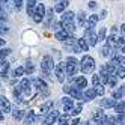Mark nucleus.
I'll use <instances>...</instances> for the list:
<instances>
[{
    "label": "nucleus",
    "mask_w": 125,
    "mask_h": 125,
    "mask_svg": "<svg viewBox=\"0 0 125 125\" xmlns=\"http://www.w3.org/2000/svg\"><path fill=\"white\" fill-rule=\"evenodd\" d=\"M8 32H9V29H8L3 23H0V36H2V35H6Z\"/></svg>",
    "instance_id": "obj_44"
},
{
    "label": "nucleus",
    "mask_w": 125,
    "mask_h": 125,
    "mask_svg": "<svg viewBox=\"0 0 125 125\" xmlns=\"http://www.w3.org/2000/svg\"><path fill=\"white\" fill-rule=\"evenodd\" d=\"M107 45H109V47H115V45H118V38H116L115 35L109 36V38H107Z\"/></svg>",
    "instance_id": "obj_32"
},
{
    "label": "nucleus",
    "mask_w": 125,
    "mask_h": 125,
    "mask_svg": "<svg viewBox=\"0 0 125 125\" xmlns=\"http://www.w3.org/2000/svg\"><path fill=\"white\" fill-rule=\"evenodd\" d=\"M0 110L5 112V113H9L11 112V103L6 100V96L0 95Z\"/></svg>",
    "instance_id": "obj_11"
},
{
    "label": "nucleus",
    "mask_w": 125,
    "mask_h": 125,
    "mask_svg": "<svg viewBox=\"0 0 125 125\" xmlns=\"http://www.w3.org/2000/svg\"><path fill=\"white\" fill-rule=\"evenodd\" d=\"M84 125H92V124H89V122H87V124H84Z\"/></svg>",
    "instance_id": "obj_59"
},
{
    "label": "nucleus",
    "mask_w": 125,
    "mask_h": 125,
    "mask_svg": "<svg viewBox=\"0 0 125 125\" xmlns=\"http://www.w3.org/2000/svg\"><path fill=\"white\" fill-rule=\"evenodd\" d=\"M112 63H113L116 68H119V66H125V56H124V54H116V56H113Z\"/></svg>",
    "instance_id": "obj_12"
},
{
    "label": "nucleus",
    "mask_w": 125,
    "mask_h": 125,
    "mask_svg": "<svg viewBox=\"0 0 125 125\" xmlns=\"http://www.w3.org/2000/svg\"><path fill=\"white\" fill-rule=\"evenodd\" d=\"M57 119H59V112H56V110H51V112H50V113L45 116V119H44L42 125H51V124H54Z\"/></svg>",
    "instance_id": "obj_7"
},
{
    "label": "nucleus",
    "mask_w": 125,
    "mask_h": 125,
    "mask_svg": "<svg viewBox=\"0 0 125 125\" xmlns=\"http://www.w3.org/2000/svg\"><path fill=\"white\" fill-rule=\"evenodd\" d=\"M45 15H47V21H45V24L50 27V24H51V18H53V9H48Z\"/></svg>",
    "instance_id": "obj_40"
},
{
    "label": "nucleus",
    "mask_w": 125,
    "mask_h": 125,
    "mask_svg": "<svg viewBox=\"0 0 125 125\" xmlns=\"http://www.w3.org/2000/svg\"><path fill=\"white\" fill-rule=\"evenodd\" d=\"M121 32H122V35H124V36H125V23L121 26Z\"/></svg>",
    "instance_id": "obj_52"
},
{
    "label": "nucleus",
    "mask_w": 125,
    "mask_h": 125,
    "mask_svg": "<svg viewBox=\"0 0 125 125\" xmlns=\"http://www.w3.org/2000/svg\"><path fill=\"white\" fill-rule=\"evenodd\" d=\"M6 18H8V14L5 11V8L0 5V21H6Z\"/></svg>",
    "instance_id": "obj_39"
},
{
    "label": "nucleus",
    "mask_w": 125,
    "mask_h": 125,
    "mask_svg": "<svg viewBox=\"0 0 125 125\" xmlns=\"http://www.w3.org/2000/svg\"><path fill=\"white\" fill-rule=\"evenodd\" d=\"M95 94H96V95H100V96L104 95V87H103V84H100V86H96V87H95Z\"/></svg>",
    "instance_id": "obj_45"
},
{
    "label": "nucleus",
    "mask_w": 125,
    "mask_h": 125,
    "mask_svg": "<svg viewBox=\"0 0 125 125\" xmlns=\"http://www.w3.org/2000/svg\"><path fill=\"white\" fill-rule=\"evenodd\" d=\"M116 104H118V101L113 100V98H104V100H101V107H104V109H112Z\"/></svg>",
    "instance_id": "obj_16"
},
{
    "label": "nucleus",
    "mask_w": 125,
    "mask_h": 125,
    "mask_svg": "<svg viewBox=\"0 0 125 125\" xmlns=\"http://www.w3.org/2000/svg\"><path fill=\"white\" fill-rule=\"evenodd\" d=\"M62 104H63L65 112H68L69 109L74 107V103H73V98H71V96H63V98H62Z\"/></svg>",
    "instance_id": "obj_19"
},
{
    "label": "nucleus",
    "mask_w": 125,
    "mask_h": 125,
    "mask_svg": "<svg viewBox=\"0 0 125 125\" xmlns=\"http://www.w3.org/2000/svg\"><path fill=\"white\" fill-rule=\"evenodd\" d=\"M36 2L35 0H27V15H30V17H33V14H35V9H36Z\"/></svg>",
    "instance_id": "obj_22"
},
{
    "label": "nucleus",
    "mask_w": 125,
    "mask_h": 125,
    "mask_svg": "<svg viewBox=\"0 0 125 125\" xmlns=\"http://www.w3.org/2000/svg\"><path fill=\"white\" fill-rule=\"evenodd\" d=\"M3 119H5V115H3L2 110H0V121H3Z\"/></svg>",
    "instance_id": "obj_56"
},
{
    "label": "nucleus",
    "mask_w": 125,
    "mask_h": 125,
    "mask_svg": "<svg viewBox=\"0 0 125 125\" xmlns=\"http://www.w3.org/2000/svg\"><path fill=\"white\" fill-rule=\"evenodd\" d=\"M98 20H100V17H98L96 14L89 15V17H87V23H86L87 29H89V30H94V27H95V24L98 23Z\"/></svg>",
    "instance_id": "obj_14"
},
{
    "label": "nucleus",
    "mask_w": 125,
    "mask_h": 125,
    "mask_svg": "<svg viewBox=\"0 0 125 125\" xmlns=\"http://www.w3.org/2000/svg\"><path fill=\"white\" fill-rule=\"evenodd\" d=\"M62 29H63L68 35H73L74 32H75V24L74 23H63V24H62Z\"/></svg>",
    "instance_id": "obj_21"
},
{
    "label": "nucleus",
    "mask_w": 125,
    "mask_h": 125,
    "mask_svg": "<svg viewBox=\"0 0 125 125\" xmlns=\"http://www.w3.org/2000/svg\"><path fill=\"white\" fill-rule=\"evenodd\" d=\"M41 69H42L44 77L48 78L50 77V73L53 71V57L51 56H44L42 63H41Z\"/></svg>",
    "instance_id": "obj_2"
},
{
    "label": "nucleus",
    "mask_w": 125,
    "mask_h": 125,
    "mask_svg": "<svg viewBox=\"0 0 125 125\" xmlns=\"http://www.w3.org/2000/svg\"><path fill=\"white\" fill-rule=\"evenodd\" d=\"M119 89H121V92H122V94H124V95H125V84H122V86H121V87H119Z\"/></svg>",
    "instance_id": "obj_55"
},
{
    "label": "nucleus",
    "mask_w": 125,
    "mask_h": 125,
    "mask_svg": "<svg viewBox=\"0 0 125 125\" xmlns=\"http://www.w3.org/2000/svg\"><path fill=\"white\" fill-rule=\"evenodd\" d=\"M78 124H80V119H78V118H77V119H74V121H73V125H78Z\"/></svg>",
    "instance_id": "obj_53"
},
{
    "label": "nucleus",
    "mask_w": 125,
    "mask_h": 125,
    "mask_svg": "<svg viewBox=\"0 0 125 125\" xmlns=\"http://www.w3.org/2000/svg\"><path fill=\"white\" fill-rule=\"evenodd\" d=\"M80 66H82V71H83L84 74L92 73L94 68H95V60H94V57L84 56V57L82 59V62H80Z\"/></svg>",
    "instance_id": "obj_1"
},
{
    "label": "nucleus",
    "mask_w": 125,
    "mask_h": 125,
    "mask_svg": "<svg viewBox=\"0 0 125 125\" xmlns=\"http://www.w3.org/2000/svg\"><path fill=\"white\" fill-rule=\"evenodd\" d=\"M98 39H105V29H101L98 33Z\"/></svg>",
    "instance_id": "obj_46"
},
{
    "label": "nucleus",
    "mask_w": 125,
    "mask_h": 125,
    "mask_svg": "<svg viewBox=\"0 0 125 125\" xmlns=\"http://www.w3.org/2000/svg\"><path fill=\"white\" fill-rule=\"evenodd\" d=\"M122 54H124V56H125V45H124V47H122Z\"/></svg>",
    "instance_id": "obj_57"
},
{
    "label": "nucleus",
    "mask_w": 125,
    "mask_h": 125,
    "mask_svg": "<svg viewBox=\"0 0 125 125\" xmlns=\"http://www.w3.org/2000/svg\"><path fill=\"white\" fill-rule=\"evenodd\" d=\"M33 63H32V62H27V63H26V66H24V71H26V73H29V74H32L33 73Z\"/></svg>",
    "instance_id": "obj_41"
},
{
    "label": "nucleus",
    "mask_w": 125,
    "mask_h": 125,
    "mask_svg": "<svg viewBox=\"0 0 125 125\" xmlns=\"http://www.w3.org/2000/svg\"><path fill=\"white\" fill-rule=\"evenodd\" d=\"M11 48H2L0 50V60H5L6 59V56H9L11 54Z\"/></svg>",
    "instance_id": "obj_33"
},
{
    "label": "nucleus",
    "mask_w": 125,
    "mask_h": 125,
    "mask_svg": "<svg viewBox=\"0 0 125 125\" xmlns=\"http://www.w3.org/2000/svg\"><path fill=\"white\" fill-rule=\"evenodd\" d=\"M51 109H53V101H45V103L41 105V113L48 115L51 112Z\"/></svg>",
    "instance_id": "obj_23"
},
{
    "label": "nucleus",
    "mask_w": 125,
    "mask_h": 125,
    "mask_svg": "<svg viewBox=\"0 0 125 125\" xmlns=\"http://www.w3.org/2000/svg\"><path fill=\"white\" fill-rule=\"evenodd\" d=\"M12 116H14L15 121H21V119L24 118V112H23V110H14V112H12Z\"/></svg>",
    "instance_id": "obj_31"
},
{
    "label": "nucleus",
    "mask_w": 125,
    "mask_h": 125,
    "mask_svg": "<svg viewBox=\"0 0 125 125\" xmlns=\"http://www.w3.org/2000/svg\"><path fill=\"white\" fill-rule=\"evenodd\" d=\"M69 36H71V35H68L63 29L59 30V32H56V39H59V41H66Z\"/></svg>",
    "instance_id": "obj_27"
},
{
    "label": "nucleus",
    "mask_w": 125,
    "mask_h": 125,
    "mask_svg": "<svg viewBox=\"0 0 125 125\" xmlns=\"http://www.w3.org/2000/svg\"><path fill=\"white\" fill-rule=\"evenodd\" d=\"M116 77L118 78H125V66H119L116 69Z\"/></svg>",
    "instance_id": "obj_34"
},
{
    "label": "nucleus",
    "mask_w": 125,
    "mask_h": 125,
    "mask_svg": "<svg viewBox=\"0 0 125 125\" xmlns=\"http://www.w3.org/2000/svg\"><path fill=\"white\" fill-rule=\"evenodd\" d=\"M44 17H45V6L42 3H38L36 5V9H35V14H33V21L35 23H41L44 20Z\"/></svg>",
    "instance_id": "obj_3"
},
{
    "label": "nucleus",
    "mask_w": 125,
    "mask_h": 125,
    "mask_svg": "<svg viewBox=\"0 0 125 125\" xmlns=\"http://www.w3.org/2000/svg\"><path fill=\"white\" fill-rule=\"evenodd\" d=\"M118 44H121L122 47L125 45V36H124V35H122V36H119V38H118Z\"/></svg>",
    "instance_id": "obj_48"
},
{
    "label": "nucleus",
    "mask_w": 125,
    "mask_h": 125,
    "mask_svg": "<svg viewBox=\"0 0 125 125\" xmlns=\"http://www.w3.org/2000/svg\"><path fill=\"white\" fill-rule=\"evenodd\" d=\"M14 3H15V8H17V9H21V6H23V0H14Z\"/></svg>",
    "instance_id": "obj_47"
},
{
    "label": "nucleus",
    "mask_w": 125,
    "mask_h": 125,
    "mask_svg": "<svg viewBox=\"0 0 125 125\" xmlns=\"http://www.w3.org/2000/svg\"><path fill=\"white\" fill-rule=\"evenodd\" d=\"M8 69H9V62H8L6 59L0 60V74H6Z\"/></svg>",
    "instance_id": "obj_28"
},
{
    "label": "nucleus",
    "mask_w": 125,
    "mask_h": 125,
    "mask_svg": "<svg viewBox=\"0 0 125 125\" xmlns=\"http://www.w3.org/2000/svg\"><path fill=\"white\" fill-rule=\"evenodd\" d=\"M116 83H118V77H116V74H113V75H110L109 77V86H112V87H115L116 86Z\"/></svg>",
    "instance_id": "obj_36"
},
{
    "label": "nucleus",
    "mask_w": 125,
    "mask_h": 125,
    "mask_svg": "<svg viewBox=\"0 0 125 125\" xmlns=\"http://www.w3.org/2000/svg\"><path fill=\"white\" fill-rule=\"evenodd\" d=\"M84 39H86V42H87L89 47H94L95 44H96V41H98V35H95L94 30L86 29V32H84Z\"/></svg>",
    "instance_id": "obj_4"
},
{
    "label": "nucleus",
    "mask_w": 125,
    "mask_h": 125,
    "mask_svg": "<svg viewBox=\"0 0 125 125\" xmlns=\"http://www.w3.org/2000/svg\"><path fill=\"white\" fill-rule=\"evenodd\" d=\"M35 121H36V115H35V112L29 110L27 113L24 115V124H26V125H30V124H33Z\"/></svg>",
    "instance_id": "obj_18"
},
{
    "label": "nucleus",
    "mask_w": 125,
    "mask_h": 125,
    "mask_svg": "<svg viewBox=\"0 0 125 125\" xmlns=\"http://www.w3.org/2000/svg\"><path fill=\"white\" fill-rule=\"evenodd\" d=\"M59 124L60 125H66V122H68V115H62V116H59Z\"/></svg>",
    "instance_id": "obj_42"
},
{
    "label": "nucleus",
    "mask_w": 125,
    "mask_h": 125,
    "mask_svg": "<svg viewBox=\"0 0 125 125\" xmlns=\"http://www.w3.org/2000/svg\"><path fill=\"white\" fill-rule=\"evenodd\" d=\"M5 42H6V39H3L2 36H0V47H3V45H5Z\"/></svg>",
    "instance_id": "obj_51"
},
{
    "label": "nucleus",
    "mask_w": 125,
    "mask_h": 125,
    "mask_svg": "<svg viewBox=\"0 0 125 125\" xmlns=\"http://www.w3.org/2000/svg\"><path fill=\"white\" fill-rule=\"evenodd\" d=\"M95 96H96L95 87H89V89H86L84 94H83V100H84V101H91V100H94Z\"/></svg>",
    "instance_id": "obj_17"
},
{
    "label": "nucleus",
    "mask_w": 125,
    "mask_h": 125,
    "mask_svg": "<svg viewBox=\"0 0 125 125\" xmlns=\"http://www.w3.org/2000/svg\"><path fill=\"white\" fill-rule=\"evenodd\" d=\"M122 95H124V94L121 92V89H116V91H113V92H112V98H113V100H116V101L121 100Z\"/></svg>",
    "instance_id": "obj_35"
},
{
    "label": "nucleus",
    "mask_w": 125,
    "mask_h": 125,
    "mask_svg": "<svg viewBox=\"0 0 125 125\" xmlns=\"http://www.w3.org/2000/svg\"><path fill=\"white\" fill-rule=\"evenodd\" d=\"M116 122H118V119L113 118V116H110V118L105 119V125H116Z\"/></svg>",
    "instance_id": "obj_43"
},
{
    "label": "nucleus",
    "mask_w": 125,
    "mask_h": 125,
    "mask_svg": "<svg viewBox=\"0 0 125 125\" xmlns=\"http://www.w3.org/2000/svg\"><path fill=\"white\" fill-rule=\"evenodd\" d=\"M24 73H26V71H24V66H17L15 69H14V77H23L24 75Z\"/></svg>",
    "instance_id": "obj_30"
},
{
    "label": "nucleus",
    "mask_w": 125,
    "mask_h": 125,
    "mask_svg": "<svg viewBox=\"0 0 125 125\" xmlns=\"http://www.w3.org/2000/svg\"><path fill=\"white\" fill-rule=\"evenodd\" d=\"M65 73H66V75L73 77V75L77 73V63H71V62H66V63H65Z\"/></svg>",
    "instance_id": "obj_13"
},
{
    "label": "nucleus",
    "mask_w": 125,
    "mask_h": 125,
    "mask_svg": "<svg viewBox=\"0 0 125 125\" xmlns=\"http://www.w3.org/2000/svg\"><path fill=\"white\" fill-rule=\"evenodd\" d=\"M77 47H78V50H80V51H87V50H89V45H87V42H86V39H84V38L77 39Z\"/></svg>",
    "instance_id": "obj_24"
},
{
    "label": "nucleus",
    "mask_w": 125,
    "mask_h": 125,
    "mask_svg": "<svg viewBox=\"0 0 125 125\" xmlns=\"http://www.w3.org/2000/svg\"><path fill=\"white\" fill-rule=\"evenodd\" d=\"M116 119H118V122L122 124V122L125 121V116H124V115H118V116H116Z\"/></svg>",
    "instance_id": "obj_49"
},
{
    "label": "nucleus",
    "mask_w": 125,
    "mask_h": 125,
    "mask_svg": "<svg viewBox=\"0 0 125 125\" xmlns=\"http://www.w3.org/2000/svg\"><path fill=\"white\" fill-rule=\"evenodd\" d=\"M30 84H32V82L29 78H23L20 82V84H18V89L24 94H30Z\"/></svg>",
    "instance_id": "obj_10"
},
{
    "label": "nucleus",
    "mask_w": 125,
    "mask_h": 125,
    "mask_svg": "<svg viewBox=\"0 0 125 125\" xmlns=\"http://www.w3.org/2000/svg\"><path fill=\"white\" fill-rule=\"evenodd\" d=\"M115 112L118 115H124L125 113V103H118L115 105Z\"/></svg>",
    "instance_id": "obj_29"
},
{
    "label": "nucleus",
    "mask_w": 125,
    "mask_h": 125,
    "mask_svg": "<svg viewBox=\"0 0 125 125\" xmlns=\"http://www.w3.org/2000/svg\"><path fill=\"white\" fill-rule=\"evenodd\" d=\"M66 6H68V0H60V2L54 6V11L56 12H63Z\"/></svg>",
    "instance_id": "obj_26"
},
{
    "label": "nucleus",
    "mask_w": 125,
    "mask_h": 125,
    "mask_svg": "<svg viewBox=\"0 0 125 125\" xmlns=\"http://www.w3.org/2000/svg\"><path fill=\"white\" fill-rule=\"evenodd\" d=\"M124 115H125V113H124Z\"/></svg>",
    "instance_id": "obj_61"
},
{
    "label": "nucleus",
    "mask_w": 125,
    "mask_h": 125,
    "mask_svg": "<svg viewBox=\"0 0 125 125\" xmlns=\"http://www.w3.org/2000/svg\"><path fill=\"white\" fill-rule=\"evenodd\" d=\"M74 18H75V14L71 12V11H66V12H63V15H62L60 23L62 24L63 23H74Z\"/></svg>",
    "instance_id": "obj_15"
},
{
    "label": "nucleus",
    "mask_w": 125,
    "mask_h": 125,
    "mask_svg": "<svg viewBox=\"0 0 125 125\" xmlns=\"http://www.w3.org/2000/svg\"><path fill=\"white\" fill-rule=\"evenodd\" d=\"M54 74H56V77H57V82H60V83H63V80H65V63H57L56 66H54Z\"/></svg>",
    "instance_id": "obj_6"
},
{
    "label": "nucleus",
    "mask_w": 125,
    "mask_h": 125,
    "mask_svg": "<svg viewBox=\"0 0 125 125\" xmlns=\"http://www.w3.org/2000/svg\"><path fill=\"white\" fill-rule=\"evenodd\" d=\"M86 86H87V82H86L84 77H77V78H75V87H78L80 91H82V89H84Z\"/></svg>",
    "instance_id": "obj_25"
},
{
    "label": "nucleus",
    "mask_w": 125,
    "mask_h": 125,
    "mask_svg": "<svg viewBox=\"0 0 125 125\" xmlns=\"http://www.w3.org/2000/svg\"><path fill=\"white\" fill-rule=\"evenodd\" d=\"M86 23H87L86 14L84 12H78V15H77V26H78V27H84Z\"/></svg>",
    "instance_id": "obj_20"
},
{
    "label": "nucleus",
    "mask_w": 125,
    "mask_h": 125,
    "mask_svg": "<svg viewBox=\"0 0 125 125\" xmlns=\"http://www.w3.org/2000/svg\"><path fill=\"white\" fill-rule=\"evenodd\" d=\"M66 62H71V63H78L75 57H68V59H66Z\"/></svg>",
    "instance_id": "obj_50"
},
{
    "label": "nucleus",
    "mask_w": 125,
    "mask_h": 125,
    "mask_svg": "<svg viewBox=\"0 0 125 125\" xmlns=\"http://www.w3.org/2000/svg\"><path fill=\"white\" fill-rule=\"evenodd\" d=\"M94 122L95 124H103V122H105V119H107V116H105V113L101 110V109H98V110H95L94 112Z\"/></svg>",
    "instance_id": "obj_9"
},
{
    "label": "nucleus",
    "mask_w": 125,
    "mask_h": 125,
    "mask_svg": "<svg viewBox=\"0 0 125 125\" xmlns=\"http://www.w3.org/2000/svg\"><path fill=\"white\" fill-rule=\"evenodd\" d=\"M0 3H8V0H0Z\"/></svg>",
    "instance_id": "obj_58"
},
{
    "label": "nucleus",
    "mask_w": 125,
    "mask_h": 125,
    "mask_svg": "<svg viewBox=\"0 0 125 125\" xmlns=\"http://www.w3.org/2000/svg\"><path fill=\"white\" fill-rule=\"evenodd\" d=\"M89 6H91L92 9H94V8H96V3H95V2H91V3H89Z\"/></svg>",
    "instance_id": "obj_54"
},
{
    "label": "nucleus",
    "mask_w": 125,
    "mask_h": 125,
    "mask_svg": "<svg viewBox=\"0 0 125 125\" xmlns=\"http://www.w3.org/2000/svg\"><path fill=\"white\" fill-rule=\"evenodd\" d=\"M32 84L38 89L39 92H44V94H47V83H45V80H42V78H35Z\"/></svg>",
    "instance_id": "obj_8"
},
{
    "label": "nucleus",
    "mask_w": 125,
    "mask_h": 125,
    "mask_svg": "<svg viewBox=\"0 0 125 125\" xmlns=\"http://www.w3.org/2000/svg\"><path fill=\"white\" fill-rule=\"evenodd\" d=\"M63 91H65L66 94H69V95H71V98H75V100H83V94H82V91H80L78 87H71V86H66V87H63Z\"/></svg>",
    "instance_id": "obj_5"
},
{
    "label": "nucleus",
    "mask_w": 125,
    "mask_h": 125,
    "mask_svg": "<svg viewBox=\"0 0 125 125\" xmlns=\"http://www.w3.org/2000/svg\"><path fill=\"white\" fill-rule=\"evenodd\" d=\"M101 53H103V56H110V54H112V47H109V45L105 44V45L101 48Z\"/></svg>",
    "instance_id": "obj_37"
},
{
    "label": "nucleus",
    "mask_w": 125,
    "mask_h": 125,
    "mask_svg": "<svg viewBox=\"0 0 125 125\" xmlns=\"http://www.w3.org/2000/svg\"><path fill=\"white\" fill-rule=\"evenodd\" d=\"M121 125H125V121H124V122H122V124H121Z\"/></svg>",
    "instance_id": "obj_60"
},
{
    "label": "nucleus",
    "mask_w": 125,
    "mask_h": 125,
    "mask_svg": "<svg viewBox=\"0 0 125 125\" xmlns=\"http://www.w3.org/2000/svg\"><path fill=\"white\" fill-rule=\"evenodd\" d=\"M92 84H94L95 87L101 84V77H100V74H95V75L92 77Z\"/></svg>",
    "instance_id": "obj_38"
}]
</instances>
